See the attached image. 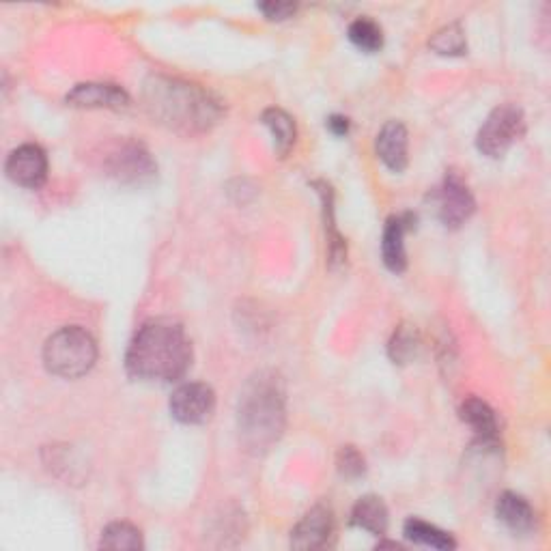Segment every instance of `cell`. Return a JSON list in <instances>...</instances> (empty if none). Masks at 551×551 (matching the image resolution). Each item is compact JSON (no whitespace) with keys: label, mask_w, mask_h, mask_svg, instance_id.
<instances>
[{"label":"cell","mask_w":551,"mask_h":551,"mask_svg":"<svg viewBox=\"0 0 551 551\" xmlns=\"http://www.w3.org/2000/svg\"><path fill=\"white\" fill-rule=\"evenodd\" d=\"M259 9L265 13V18L270 20H287L291 18L295 9H298V5L293 3H263L259 5Z\"/></svg>","instance_id":"obj_24"},{"label":"cell","mask_w":551,"mask_h":551,"mask_svg":"<svg viewBox=\"0 0 551 551\" xmlns=\"http://www.w3.org/2000/svg\"><path fill=\"white\" fill-rule=\"evenodd\" d=\"M214 409L216 394L201 381L179 386L171 397V414L181 425H203L214 414Z\"/></svg>","instance_id":"obj_7"},{"label":"cell","mask_w":551,"mask_h":551,"mask_svg":"<svg viewBox=\"0 0 551 551\" xmlns=\"http://www.w3.org/2000/svg\"><path fill=\"white\" fill-rule=\"evenodd\" d=\"M496 515L502 521L506 528H511L513 532H530L534 526V511L517 493L506 491L500 496L496 504Z\"/></svg>","instance_id":"obj_15"},{"label":"cell","mask_w":551,"mask_h":551,"mask_svg":"<svg viewBox=\"0 0 551 551\" xmlns=\"http://www.w3.org/2000/svg\"><path fill=\"white\" fill-rule=\"evenodd\" d=\"M192 345L177 321L153 319L132 338L125 356V369L134 379L171 384L188 373Z\"/></svg>","instance_id":"obj_1"},{"label":"cell","mask_w":551,"mask_h":551,"mask_svg":"<svg viewBox=\"0 0 551 551\" xmlns=\"http://www.w3.org/2000/svg\"><path fill=\"white\" fill-rule=\"evenodd\" d=\"M349 39L351 44L364 50V52H377L384 46V33L381 26L369 18H358L349 26Z\"/></svg>","instance_id":"obj_20"},{"label":"cell","mask_w":551,"mask_h":551,"mask_svg":"<svg viewBox=\"0 0 551 551\" xmlns=\"http://www.w3.org/2000/svg\"><path fill=\"white\" fill-rule=\"evenodd\" d=\"M412 218L397 216L386 222L384 239H381V257L390 272L401 274L407 267V252H405V231Z\"/></svg>","instance_id":"obj_13"},{"label":"cell","mask_w":551,"mask_h":551,"mask_svg":"<svg viewBox=\"0 0 551 551\" xmlns=\"http://www.w3.org/2000/svg\"><path fill=\"white\" fill-rule=\"evenodd\" d=\"M351 524L373 536H384L388 530V508L384 500L377 496L360 498L351 511Z\"/></svg>","instance_id":"obj_14"},{"label":"cell","mask_w":551,"mask_h":551,"mask_svg":"<svg viewBox=\"0 0 551 551\" xmlns=\"http://www.w3.org/2000/svg\"><path fill=\"white\" fill-rule=\"evenodd\" d=\"M334 519L330 508L315 506L302 517L298 526L291 532V547L293 549H321L332 539Z\"/></svg>","instance_id":"obj_10"},{"label":"cell","mask_w":551,"mask_h":551,"mask_svg":"<svg viewBox=\"0 0 551 551\" xmlns=\"http://www.w3.org/2000/svg\"><path fill=\"white\" fill-rule=\"evenodd\" d=\"M418 334L416 330L401 326L397 332H394L392 341H390V358L394 360V364H407L412 358H416L418 353Z\"/></svg>","instance_id":"obj_22"},{"label":"cell","mask_w":551,"mask_h":551,"mask_svg":"<svg viewBox=\"0 0 551 551\" xmlns=\"http://www.w3.org/2000/svg\"><path fill=\"white\" fill-rule=\"evenodd\" d=\"M379 160L384 162L390 171L401 173L407 168V130L399 121H388L377 136L375 143Z\"/></svg>","instance_id":"obj_12"},{"label":"cell","mask_w":551,"mask_h":551,"mask_svg":"<svg viewBox=\"0 0 551 551\" xmlns=\"http://www.w3.org/2000/svg\"><path fill=\"white\" fill-rule=\"evenodd\" d=\"M65 102L74 108H112L119 110L130 104V97L117 84L89 82L78 84L74 91H69Z\"/></svg>","instance_id":"obj_11"},{"label":"cell","mask_w":551,"mask_h":551,"mask_svg":"<svg viewBox=\"0 0 551 551\" xmlns=\"http://www.w3.org/2000/svg\"><path fill=\"white\" fill-rule=\"evenodd\" d=\"M106 168L108 175L119 179L121 183H134V186L151 181L158 173V166L151 160L149 151L140 143H132V140L121 143L108 155Z\"/></svg>","instance_id":"obj_6"},{"label":"cell","mask_w":551,"mask_h":551,"mask_svg":"<svg viewBox=\"0 0 551 551\" xmlns=\"http://www.w3.org/2000/svg\"><path fill=\"white\" fill-rule=\"evenodd\" d=\"M239 440L252 455L270 450L285 431V390L278 375L252 377L237 405Z\"/></svg>","instance_id":"obj_3"},{"label":"cell","mask_w":551,"mask_h":551,"mask_svg":"<svg viewBox=\"0 0 551 551\" xmlns=\"http://www.w3.org/2000/svg\"><path fill=\"white\" fill-rule=\"evenodd\" d=\"M429 46L442 56H461L468 50V41H465V33L459 24H448L431 37Z\"/></svg>","instance_id":"obj_21"},{"label":"cell","mask_w":551,"mask_h":551,"mask_svg":"<svg viewBox=\"0 0 551 551\" xmlns=\"http://www.w3.org/2000/svg\"><path fill=\"white\" fill-rule=\"evenodd\" d=\"M143 534L132 524H127V521H115V524L106 526V530L102 532V541L100 547L102 549H143Z\"/></svg>","instance_id":"obj_19"},{"label":"cell","mask_w":551,"mask_h":551,"mask_svg":"<svg viewBox=\"0 0 551 551\" xmlns=\"http://www.w3.org/2000/svg\"><path fill=\"white\" fill-rule=\"evenodd\" d=\"M461 418L463 422H468L483 442H493L498 437L496 412H493L485 401H480L476 397L465 399L461 405Z\"/></svg>","instance_id":"obj_16"},{"label":"cell","mask_w":551,"mask_h":551,"mask_svg":"<svg viewBox=\"0 0 551 551\" xmlns=\"http://www.w3.org/2000/svg\"><path fill=\"white\" fill-rule=\"evenodd\" d=\"M526 134V119L521 108L513 104L498 106L478 130L476 147L487 158H502L517 140Z\"/></svg>","instance_id":"obj_5"},{"label":"cell","mask_w":551,"mask_h":551,"mask_svg":"<svg viewBox=\"0 0 551 551\" xmlns=\"http://www.w3.org/2000/svg\"><path fill=\"white\" fill-rule=\"evenodd\" d=\"M328 130L334 134V136H345L349 132V119L347 117H341V115H334L328 119Z\"/></svg>","instance_id":"obj_25"},{"label":"cell","mask_w":551,"mask_h":551,"mask_svg":"<svg viewBox=\"0 0 551 551\" xmlns=\"http://www.w3.org/2000/svg\"><path fill=\"white\" fill-rule=\"evenodd\" d=\"M145 106L155 121L181 134L207 132L222 117V106L209 91L164 76L145 84Z\"/></svg>","instance_id":"obj_2"},{"label":"cell","mask_w":551,"mask_h":551,"mask_svg":"<svg viewBox=\"0 0 551 551\" xmlns=\"http://www.w3.org/2000/svg\"><path fill=\"white\" fill-rule=\"evenodd\" d=\"M263 123L272 130L278 153L287 155L295 145V123H293V119L287 115L285 110L267 108L263 112Z\"/></svg>","instance_id":"obj_18"},{"label":"cell","mask_w":551,"mask_h":551,"mask_svg":"<svg viewBox=\"0 0 551 551\" xmlns=\"http://www.w3.org/2000/svg\"><path fill=\"white\" fill-rule=\"evenodd\" d=\"M95 360V338L78 326L54 332L44 345V364L56 377L78 379L93 369Z\"/></svg>","instance_id":"obj_4"},{"label":"cell","mask_w":551,"mask_h":551,"mask_svg":"<svg viewBox=\"0 0 551 551\" xmlns=\"http://www.w3.org/2000/svg\"><path fill=\"white\" fill-rule=\"evenodd\" d=\"M7 177L22 188L37 190L48 179V158L39 145H22L13 149L5 164Z\"/></svg>","instance_id":"obj_9"},{"label":"cell","mask_w":551,"mask_h":551,"mask_svg":"<svg viewBox=\"0 0 551 551\" xmlns=\"http://www.w3.org/2000/svg\"><path fill=\"white\" fill-rule=\"evenodd\" d=\"M405 536L412 543L433 547V549H455L457 543L452 536L440 528H435L422 519H407L405 521Z\"/></svg>","instance_id":"obj_17"},{"label":"cell","mask_w":551,"mask_h":551,"mask_svg":"<svg viewBox=\"0 0 551 551\" xmlns=\"http://www.w3.org/2000/svg\"><path fill=\"white\" fill-rule=\"evenodd\" d=\"M336 468L343 478L356 480L366 472V463L356 446H343L336 455Z\"/></svg>","instance_id":"obj_23"},{"label":"cell","mask_w":551,"mask_h":551,"mask_svg":"<svg viewBox=\"0 0 551 551\" xmlns=\"http://www.w3.org/2000/svg\"><path fill=\"white\" fill-rule=\"evenodd\" d=\"M435 201L437 218H440L448 229H457V226H461L474 214L476 207L470 188L465 186V181L457 173L446 175L442 188L435 194Z\"/></svg>","instance_id":"obj_8"}]
</instances>
